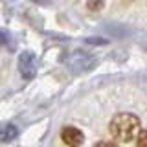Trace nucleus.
Wrapping results in <instances>:
<instances>
[{
  "instance_id": "f257e3e1",
  "label": "nucleus",
  "mask_w": 147,
  "mask_h": 147,
  "mask_svg": "<svg viewBox=\"0 0 147 147\" xmlns=\"http://www.w3.org/2000/svg\"><path fill=\"white\" fill-rule=\"evenodd\" d=\"M109 131L116 142H132L140 134V118L131 112H119L110 119Z\"/></svg>"
},
{
  "instance_id": "f03ea898",
  "label": "nucleus",
  "mask_w": 147,
  "mask_h": 147,
  "mask_svg": "<svg viewBox=\"0 0 147 147\" xmlns=\"http://www.w3.org/2000/svg\"><path fill=\"white\" fill-rule=\"evenodd\" d=\"M61 138L68 147H79L85 142V134L77 127H72V125H66L61 129Z\"/></svg>"
},
{
  "instance_id": "7ed1b4c3",
  "label": "nucleus",
  "mask_w": 147,
  "mask_h": 147,
  "mask_svg": "<svg viewBox=\"0 0 147 147\" xmlns=\"http://www.w3.org/2000/svg\"><path fill=\"white\" fill-rule=\"evenodd\" d=\"M18 70L24 79H31L35 76V55L31 52H22L18 57Z\"/></svg>"
},
{
  "instance_id": "20e7f679",
  "label": "nucleus",
  "mask_w": 147,
  "mask_h": 147,
  "mask_svg": "<svg viewBox=\"0 0 147 147\" xmlns=\"http://www.w3.org/2000/svg\"><path fill=\"white\" fill-rule=\"evenodd\" d=\"M17 136H18V131H17V127H15V125L7 123V125L0 127V142L7 144V142H13Z\"/></svg>"
},
{
  "instance_id": "39448f33",
  "label": "nucleus",
  "mask_w": 147,
  "mask_h": 147,
  "mask_svg": "<svg viewBox=\"0 0 147 147\" xmlns=\"http://www.w3.org/2000/svg\"><path fill=\"white\" fill-rule=\"evenodd\" d=\"M136 147H147V129L140 131V134L136 138Z\"/></svg>"
},
{
  "instance_id": "423d86ee",
  "label": "nucleus",
  "mask_w": 147,
  "mask_h": 147,
  "mask_svg": "<svg viewBox=\"0 0 147 147\" xmlns=\"http://www.w3.org/2000/svg\"><path fill=\"white\" fill-rule=\"evenodd\" d=\"M94 147H119V145L114 144V142H98Z\"/></svg>"
}]
</instances>
